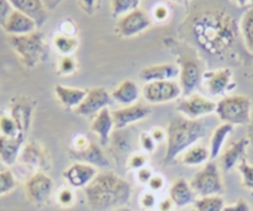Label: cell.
Masks as SVG:
<instances>
[{
    "mask_svg": "<svg viewBox=\"0 0 253 211\" xmlns=\"http://www.w3.org/2000/svg\"><path fill=\"white\" fill-rule=\"evenodd\" d=\"M70 157L79 163H86L94 168H108L109 161L98 144L84 138L76 149H70Z\"/></svg>",
    "mask_w": 253,
    "mask_h": 211,
    "instance_id": "10",
    "label": "cell"
},
{
    "mask_svg": "<svg viewBox=\"0 0 253 211\" xmlns=\"http://www.w3.org/2000/svg\"><path fill=\"white\" fill-rule=\"evenodd\" d=\"M112 103H113V98L106 88L94 87L87 91L84 99L75 111L77 115L88 117V116H96L102 110L108 108Z\"/></svg>",
    "mask_w": 253,
    "mask_h": 211,
    "instance_id": "11",
    "label": "cell"
},
{
    "mask_svg": "<svg viewBox=\"0 0 253 211\" xmlns=\"http://www.w3.org/2000/svg\"><path fill=\"white\" fill-rule=\"evenodd\" d=\"M180 76V69L175 64H159L144 67L140 70L139 79L145 84L157 81H172Z\"/></svg>",
    "mask_w": 253,
    "mask_h": 211,
    "instance_id": "20",
    "label": "cell"
},
{
    "mask_svg": "<svg viewBox=\"0 0 253 211\" xmlns=\"http://www.w3.org/2000/svg\"><path fill=\"white\" fill-rule=\"evenodd\" d=\"M91 132L98 137L99 144L101 145H108L109 140H111L112 129L114 128L113 117H112V112L109 108H104L101 112L97 113L94 118L91 122Z\"/></svg>",
    "mask_w": 253,
    "mask_h": 211,
    "instance_id": "23",
    "label": "cell"
},
{
    "mask_svg": "<svg viewBox=\"0 0 253 211\" xmlns=\"http://www.w3.org/2000/svg\"><path fill=\"white\" fill-rule=\"evenodd\" d=\"M216 113L226 125L247 126L251 123L252 101L247 96H225L217 102Z\"/></svg>",
    "mask_w": 253,
    "mask_h": 211,
    "instance_id": "5",
    "label": "cell"
},
{
    "mask_svg": "<svg viewBox=\"0 0 253 211\" xmlns=\"http://www.w3.org/2000/svg\"><path fill=\"white\" fill-rule=\"evenodd\" d=\"M75 203V194L70 188H62L57 193V204L62 208H70Z\"/></svg>",
    "mask_w": 253,
    "mask_h": 211,
    "instance_id": "37",
    "label": "cell"
},
{
    "mask_svg": "<svg viewBox=\"0 0 253 211\" xmlns=\"http://www.w3.org/2000/svg\"><path fill=\"white\" fill-rule=\"evenodd\" d=\"M36 29H38V26H36L35 21L31 20L29 16H26L21 11L15 10V9L9 16L8 21L4 26V30L9 36L29 35V34L35 33Z\"/></svg>",
    "mask_w": 253,
    "mask_h": 211,
    "instance_id": "22",
    "label": "cell"
},
{
    "mask_svg": "<svg viewBox=\"0 0 253 211\" xmlns=\"http://www.w3.org/2000/svg\"><path fill=\"white\" fill-rule=\"evenodd\" d=\"M195 195L196 194L190 185V181H186L185 179L175 180L169 190V198L171 199L174 205L179 209L195 203Z\"/></svg>",
    "mask_w": 253,
    "mask_h": 211,
    "instance_id": "24",
    "label": "cell"
},
{
    "mask_svg": "<svg viewBox=\"0 0 253 211\" xmlns=\"http://www.w3.org/2000/svg\"><path fill=\"white\" fill-rule=\"evenodd\" d=\"M210 161V150L204 145H193L185 152L182 163L185 166H200Z\"/></svg>",
    "mask_w": 253,
    "mask_h": 211,
    "instance_id": "30",
    "label": "cell"
},
{
    "mask_svg": "<svg viewBox=\"0 0 253 211\" xmlns=\"http://www.w3.org/2000/svg\"><path fill=\"white\" fill-rule=\"evenodd\" d=\"M206 126L203 121L189 120L176 117L169 123L167 132L168 148L164 157V163L169 164L175 161L180 153L193 147L198 140L205 137Z\"/></svg>",
    "mask_w": 253,
    "mask_h": 211,
    "instance_id": "3",
    "label": "cell"
},
{
    "mask_svg": "<svg viewBox=\"0 0 253 211\" xmlns=\"http://www.w3.org/2000/svg\"><path fill=\"white\" fill-rule=\"evenodd\" d=\"M112 211H133L132 209L128 208V206H123V208H118L116 210H112Z\"/></svg>",
    "mask_w": 253,
    "mask_h": 211,
    "instance_id": "50",
    "label": "cell"
},
{
    "mask_svg": "<svg viewBox=\"0 0 253 211\" xmlns=\"http://www.w3.org/2000/svg\"><path fill=\"white\" fill-rule=\"evenodd\" d=\"M145 163H147V157L142 154H133L132 157L129 158V161H128V167L130 169H139L144 168Z\"/></svg>",
    "mask_w": 253,
    "mask_h": 211,
    "instance_id": "42",
    "label": "cell"
},
{
    "mask_svg": "<svg viewBox=\"0 0 253 211\" xmlns=\"http://www.w3.org/2000/svg\"><path fill=\"white\" fill-rule=\"evenodd\" d=\"M237 170L241 174L243 188L253 190V164H251L246 158H243L237 166Z\"/></svg>",
    "mask_w": 253,
    "mask_h": 211,
    "instance_id": "35",
    "label": "cell"
},
{
    "mask_svg": "<svg viewBox=\"0 0 253 211\" xmlns=\"http://www.w3.org/2000/svg\"><path fill=\"white\" fill-rule=\"evenodd\" d=\"M153 211H154V210H153Z\"/></svg>",
    "mask_w": 253,
    "mask_h": 211,
    "instance_id": "53",
    "label": "cell"
},
{
    "mask_svg": "<svg viewBox=\"0 0 253 211\" xmlns=\"http://www.w3.org/2000/svg\"><path fill=\"white\" fill-rule=\"evenodd\" d=\"M150 134H152L153 139H154L157 143L163 142V140L167 138V132H165V130L163 129V128H160V127L153 128L152 132H150Z\"/></svg>",
    "mask_w": 253,
    "mask_h": 211,
    "instance_id": "46",
    "label": "cell"
},
{
    "mask_svg": "<svg viewBox=\"0 0 253 211\" xmlns=\"http://www.w3.org/2000/svg\"><path fill=\"white\" fill-rule=\"evenodd\" d=\"M19 161L24 166L36 169L38 171H42V173L51 168L50 154L42 145L36 142H30L24 145Z\"/></svg>",
    "mask_w": 253,
    "mask_h": 211,
    "instance_id": "14",
    "label": "cell"
},
{
    "mask_svg": "<svg viewBox=\"0 0 253 211\" xmlns=\"http://www.w3.org/2000/svg\"><path fill=\"white\" fill-rule=\"evenodd\" d=\"M233 126L226 125V123L218 126V127L213 130L210 140V162H213L216 158L220 155L223 144H225L226 139H227V137L231 134Z\"/></svg>",
    "mask_w": 253,
    "mask_h": 211,
    "instance_id": "28",
    "label": "cell"
},
{
    "mask_svg": "<svg viewBox=\"0 0 253 211\" xmlns=\"http://www.w3.org/2000/svg\"><path fill=\"white\" fill-rule=\"evenodd\" d=\"M53 181L42 171H36L25 183L26 196L35 205H43L48 201L52 194Z\"/></svg>",
    "mask_w": 253,
    "mask_h": 211,
    "instance_id": "9",
    "label": "cell"
},
{
    "mask_svg": "<svg viewBox=\"0 0 253 211\" xmlns=\"http://www.w3.org/2000/svg\"><path fill=\"white\" fill-rule=\"evenodd\" d=\"M24 137H6L0 134V161L5 167H13L20 158Z\"/></svg>",
    "mask_w": 253,
    "mask_h": 211,
    "instance_id": "21",
    "label": "cell"
},
{
    "mask_svg": "<svg viewBox=\"0 0 253 211\" xmlns=\"http://www.w3.org/2000/svg\"><path fill=\"white\" fill-rule=\"evenodd\" d=\"M190 185L200 198L221 196L223 193V183L220 170L213 162H208L190 180Z\"/></svg>",
    "mask_w": 253,
    "mask_h": 211,
    "instance_id": "6",
    "label": "cell"
},
{
    "mask_svg": "<svg viewBox=\"0 0 253 211\" xmlns=\"http://www.w3.org/2000/svg\"><path fill=\"white\" fill-rule=\"evenodd\" d=\"M63 178L74 188H86L97 176V168L86 163H79L70 166L62 173Z\"/></svg>",
    "mask_w": 253,
    "mask_h": 211,
    "instance_id": "16",
    "label": "cell"
},
{
    "mask_svg": "<svg viewBox=\"0 0 253 211\" xmlns=\"http://www.w3.org/2000/svg\"><path fill=\"white\" fill-rule=\"evenodd\" d=\"M216 106L217 103L201 94H193L187 98L182 99L176 106L177 112L186 116L189 120H198L203 116L210 115V113L216 112Z\"/></svg>",
    "mask_w": 253,
    "mask_h": 211,
    "instance_id": "13",
    "label": "cell"
},
{
    "mask_svg": "<svg viewBox=\"0 0 253 211\" xmlns=\"http://www.w3.org/2000/svg\"><path fill=\"white\" fill-rule=\"evenodd\" d=\"M84 196L92 211H112L129 203L132 186L113 171H102L84 188Z\"/></svg>",
    "mask_w": 253,
    "mask_h": 211,
    "instance_id": "2",
    "label": "cell"
},
{
    "mask_svg": "<svg viewBox=\"0 0 253 211\" xmlns=\"http://www.w3.org/2000/svg\"><path fill=\"white\" fill-rule=\"evenodd\" d=\"M149 188L150 190L153 191H160L163 188H164L165 185V181H164V178H163L162 175H153V178L150 179L149 181Z\"/></svg>",
    "mask_w": 253,
    "mask_h": 211,
    "instance_id": "44",
    "label": "cell"
},
{
    "mask_svg": "<svg viewBox=\"0 0 253 211\" xmlns=\"http://www.w3.org/2000/svg\"><path fill=\"white\" fill-rule=\"evenodd\" d=\"M203 80L211 96H225L236 87L232 71L227 67L205 72L203 75Z\"/></svg>",
    "mask_w": 253,
    "mask_h": 211,
    "instance_id": "12",
    "label": "cell"
},
{
    "mask_svg": "<svg viewBox=\"0 0 253 211\" xmlns=\"http://www.w3.org/2000/svg\"><path fill=\"white\" fill-rule=\"evenodd\" d=\"M155 18L158 19V20H164V19H167L168 16V10L167 8H164V6H157L155 8Z\"/></svg>",
    "mask_w": 253,
    "mask_h": 211,
    "instance_id": "48",
    "label": "cell"
},
{
    "mask_svg": "<svg viewBox=\"0 0 253 211\" xmlns=\"http://www.w3.org/2000/svg\"><path fill=\"white\" fill-rule=\"evenodd\" d=\"M139 0H113V1H111L112 15L114 18H117V16L122 18L126 14L139 8Z\"/></svg>",
    "mask_w": 253,
    "mask_h": 211,
    "instance_id": "33",
    "label": "cell"
},
{
    "mask_svg": "<svg viewBox=\"0 0 253 211\" xmlns=\"http://www.w3.org/2000/svg\"><path fill=\"white\" fill-rule=\"evenodd\" d=\"M190 33L198 47L210 56L228 52L240 33V26L230 14L222 10L198 13L190 21Z\"/></svg>",
    "mask_w": 253,
    "mask_h": 211,
    "instance_id": "1",
    "label": "cell"
},
{
    "mask_svg": "<svg viewBox=\"0 0 253 211\" xmlns=\"http://www.w3.org/2000/svg\"><path fill=\"white\" fill-rule=\"evenodd\" d=\"M139 143L142 145L143 149L147 153H153L157 147V142L153 139L152 134L148 132H142L139 135Z\"/></svg>",
    "mask_w": 253,
    "mask_h": 211,
    "instance_id": "40",
    "label": "cell"
},
{
    "mask_svg": "<svg viewBox=\"0 0 253 211\" xmlns=\"http://www.w3.org/2000/svg\"><path fill=\"white\" fill-rule=\"evenodd\" d=\"M172 206L175 205L170 198L163 199V200L158 204V209H159V211H172Z\"/></svg>",
    "mask_w": 253,
    "mask_h": 211,
    "instance_id": "47",
    "label": "cell"
},
{
    "mask_svg": "<svg viewBox=\"0 0 253 211\" xmlns=\"http://www.w3.org/2000/svg\"><path fill=\"white\" fill-rule=\"evenodd\" d=\"M150 25H152L150 16L143 9L138 8L119 18V20L117 21L116 31L122 38H133L147 30Z\"/></svg>",
    "mask_w": 253,
    "mask_h": 211,
    "instance_id": "8",
    "label": "cell"
},
{
    "mask_svg": "<svg viewBox=\"0 0 253 211\" xmlns=\"http://www.w3.org/2000/svg\"><path fill=\"white\" fill-rule=\"evenodd\" d=\"M240 34L243 39L246 48L253 55V6L243 14L240 21Z\"/></svg>",
    "mask_w": 253,
    "mask_h": 211,
    "instance_id": "29",
    "label": "cell"
},
{
    "mask_svg": "<svg viewBox=\"0 0 253 211\" xmlns=\"http://www.w3.org/2000/svg\"><path fill=\"white\" fill-rule=\"evenodd\" d=\"M33 111L34 104L26 97H20V98L15 99L10 107V113L14 121H15L16 126H18L19 130L23 135L28 134V130L31 125V118H33Z\"/></svg>",
    "mask_w": 253,
    "mask_h": 211,
    "instance_id": "19",
    "label": "cell"
},
{
    "mask_svg": "<svg viewBox=\"0 0 253 211\" xmlns=\"http://www.w3.org/2000/svg\"><path fill=\"white\" fill-rule=\"evenodd\" d=\"M140 204H142V208L145 211H153V209L157 206V196L152 191L144 193L140 198Z\"/></svg>",
    "mask_w": 253,
    "mask_h": 211,
    "instance_id": "41",
    "label": "cell"
},
{
    "mask_svg": "<svg viewBox=\"0 0 253 211\" xmlns=\"http://www.w3.org/2000/svg\"><path fill=\"white\" fill-rule=\"evenodd\" d=\"M8 41L21 64L29 69L38 66L40 62L45 61L47 56V48L42 33L40 31L24 36H8Z\"/></svg>",
    "mask_w": 253,
    "mask_h": 211,
    "instance_id": "4",
    "label": "cell"
},
{
    "mask_svg": "<svg viewBox=\"0 0 253 211\" xmlns=\"http://www.w3.org/2000/svg\"><path fill=\"white\" fill-rule=\"evenodd\" d=\"M247 139L250 140V144L253 147V122H251L248 125V129H247Z\"/></svg>",
    "mask_w": 253,
    "mask_h": 211,
    "instance_id": "49",
    "label": "cell"
},
{
    "mask_svg": "<svg viewBox=\"0 0 253 211\" xmlns=\"http://www.w3.org/2000/svg\"><path fill=\"white\" fill-rule=\"evenodd\" d=\"M225 203L221 196H206V198L196 199L194 203V209L198 211H222Z\"/></svg>",
    "mask_w": 253,
    "mask_h": 211,
    "instance_id": "31",
    "label": "cell"
},
{
    "mask_svg": "<svg viewBox=\"0 0 253 211\" xmlns=\"http://www.w3.org/2000/svg\"><path fill=\"white\" fill-rule=\"evenodd\" d=\"M222 211H251V206L246 200L238 199L236 203L225 206Z\"/></svg>",
    "mask_w": 253,
    "mask_h": 211,
    "instance_id": "43",
    "label": "cell"
},
{
    "mask_svg": "<svg viewBox=\"0 0 253 211\" xmlns=\"http://www.w3.org/2000/svg\"><path fill=\"white\" fill-rule=\"evenodd\" d=\"M180 96H182L181 87L175 81L149 82L143 87V97L149 103H167L175 101Z\"/></svg>",
    "mask_w": 253,
    "mask_h": 211,
    "instance_id": "7",
    "label": "cell"
},
{
    "mask_svg": "<svg viewBox=\"0 0 253 211\" xmlns=\"http://www.w3.org/2000/svg\"><path fill=\"white\" fill-rule=\"evenodd\" d=\"M10 3L15 10L21 11L35 21L38 28L43 26L50 18V11L45 5L46 3L41 0H10Z\"/></svg>",
    "mask_w": 253,
    "mask_h": 211,
    "instance_id": "18",
    "label": "cell"
},
{
    "mask_svg": "<svg viewBox=\"0 0 253 211\" xmlns=\"http://www.w3.org/2000/svg\"><path fill=\"white\" fill-rule=\"evenodd\" d=\"M203 72L198 61L193 59H186L181 62L180 69V87L182 96H189L199 86L203 80Z\"/></svg>",
    "mask_w": 253,
    "mask_h": 211,
    "instance_id": "17",
    "label": "cell"
},
{
    "mask_svg": "<svg viewBox=\"0 0 253 211\" xmlns=\"http://www.w3.org/2000/svg\"><path fill=\"white\" fill-rule=\"evenodd\" d=\"M53 45L62 56H71L72 52L76 50L79 42L74 36H67L62 34V35H56L53 38Z\"/></svg>",
    "mask_w": 253,
    "mask_h": 211,
    "instance_id": "32",
    "label": "cell"
},
{
    "mask_svg": "<svg viewBox=\"0 0 253 211\" xmlns=\"http://www.w3.org/2000/svg\"><path fill=\"white\" fill-rule=\"evenodd\" d=\"M111 96L113 101L124 104V107H126L135 104L139 99L140 89L133 80H124L111 92Z\"/></svg>",
    "mask_w": 253,
    "mask_h": 211,
    "instance_id": "25",
    "label": "cell"
},
{
    "mask_svg": "<svg viewBox=\"0 0 253 211\" xmlns=\"http://www.w3.org/2000/svg\"><path fill=\"white\" fill-rule=\"evenodd\" d=\"M15 188L16 179L14 176L13 171L8 170V169L0 171V196L11 193Z\"/></svg>",
    "mask_w": 253,
    "mask_h": 211,
    "instance_id": "36",
    "label": "cell"
},
{
    "mask_svg": "<svg viewBox=\"0 0 253 211\" xmlns=\"http://www.w3.org/2000/svg\"><path fill=\"white\" fill-rule=\"evenodd\" d=\"M76 71V61L72 56H62L58 62V72L61 75H71Z\"/></svg>",
    "mask_w": 253,
    "mask_h": 211,
    "instance_id": "38",
    "label": "cell"
},
{
    "mask_svg": "<svg viewBox=\"0 0 253 211\" xmlns=\"http://www.w3.org/2000/svg\"><path fill=\"white\" fill-rule=\"evenodd\" d=\"M190 211H198V210H195V209H193V210H190Z\"/></svg>",
    "mask_w": 253,
    "mask_h": 211,
    "instance_id": "52",
    "label": "cell"
},
{
    "mask_svg": "<svg viewBox=\"0 0 253 211\" xmlns=\"http://www.w3.org/2000/svg\"><path fill=\"white\" fill-rule=\"evenodd\" d=\"M248 145H250V140L247 139V137H243L238 139L237 142L233 143V144H231L223 152L222 158H221L223 170L230 171L240 164V162L245 158L246 149H247Z\"/></svg>",
    "mask_w": 253,
    "mask_h": 211,
    "instance_id": "26",
    "label": "cell"
},
{
    "mask_svg": "<svg viewBox=\"0 0 253 211\" xmlns=\"http://www.w3.org/2000/svg\"><path fill=\"white\" fill-rule=\"evenodd\" d=\"M5 169H6V167H5V166H4V164H3V162L0 161V171H3V170H5Z\"/></svg>",
    "mask_w": 253,
    "mask_h": 211,
    "instance_id": "51",
    "label": "cell"
},
{
    "mask_svg": "<svg viewBox=\"0 0 253 211\" xmlns=\"http://www.w3.org/2000/svg\"><path fill=\"white\" fill-rule=\"evenodd\" d=\"M0 134L6 137H24L10 115H0Z\"/></svg>",
    "mask_w": 253,
    "mask_h": 211,
    "instance_id": "34",
    "label": "cell"
},
{
    "mask_svg": "<svg viewBox=\"0 0 253 211\" xmlns=\"http://www.w3.org/2000/svg\"><path fill=\"white\" fill-rule=\"evenodd\" d=\"M53 91H55V94L60 103L67 110H72V108L76 110L87 94V91H84V89L61 86V84L56 86Z\"/></svg>",
    "mask_w": 253,
    "mask_h": 211,
    "instance_id": "27",
    "label": "cell"
},
{
    "mask_svg": "<svg viewBox=\"0 0 253 211\" xmlns=\"http://www.w3.org/2000/svg\"><path fill=\"white\" fill-rule=\"evenodd\" d=\"M13 11L14 8L10 1H8V0H0V26L3 29Z\"/></svg>",
    "mask_w": 253,
    "mask_h": 211,
    "instance_id": "39",
    "label": "cell"
},
{
    "mask_svg": "<svg viewBox=\"0 0 253 211\" xmlns=\"http://www.w3.org/2000/svg\"><path fill=\"white\" fill-rule=\"evenodd\" d=\"M153 178V171L148 168H142L138 170L137 179L140 184H149L150 179Z\"/></svg>",
    "mask_w": 253,
    "mask_h": 211,
    "instance_id": "45",
    "label": "cell"
},
{
    "mask_svg": "<svg viewBox=\"0 0 253 211\" xmlns=\"http://www.w3.org/2000/svg\"><path fill=\"white\" fill-rule=\"evenodd\" d=\"M150 113H152V108L149 106L140 103H135L132 104V106H126V107L113 111L112 117H113L114 129L123 130L128 126L148 118Z\"/></svg>",
    "mask_w": 253,
    "mask_h": 211,
    "instance_id": "15",
    "label": "cell"
}]
</instances>
